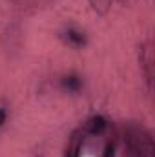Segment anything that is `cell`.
Wrapping results in <instances>:
<instances>
[{
	"label": "cell",
	"mask_w": 155,
	"mask_h": 157,
	"mask_svg": "<svg viewBox=\"0 0 155 157\" xmlns=\"http://www.w3.org/2000/svg\"><path fill=\"white\" fill-rule=\"evenodd\" d=\"M86 132L89 135H102L108 128V121L102 117V115H91V117L86 121Z\"/></svg>",
	"instance_id": "cell-2"
},
{
	"label": "cell",
	"mask_w": 155,
	"mask_h": 157,
	"mask_svg": "<svg viewBox=\"0 0 155 157\" xmlns=\"http://www.w3.org/2000/svg\"><path fill=\"white\" fill-rule=\"evenodd\" d=\"M60 37L71 48H84L86 46V35H84V31H80L77 28H66Z\"/></svg>",
	"instance_id": "cell-1"
},
{
	"label": "cell",
	"mask_w": 155,
	"mask_h": 157,
	"mask_svg": "<svg viewBox=\"0 0 155 157\" xmlns=\"http://www.w3.org/2000/svg\"><path fill=\"white\" fill-rule=\"evenodd\" d=\"M62 88L68 90V91L77 93V91H80V88H82V80L77 75H66V77H62Z\"/></svg>",
	"instance_id": "cell-3"
},
{
	"label": "cell",
	"mask_w": 155,
	"mask_h": 157,
	"mask_svg": "<svg viewBox=\"0 0 155 157\" xmlns=\"http://www.w3.org/2000/svg\"><path fill=\"white\" fill-rule=\"evenodd\" d=\"M7 117H9V112H7V106L0 101V128L2 126H6V122H7Z\"/></svg>",
	"instance_id": "cell-4"
}]
</instances>
